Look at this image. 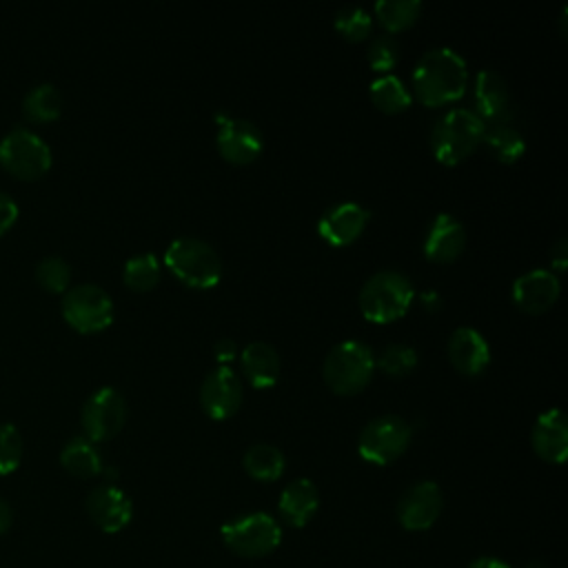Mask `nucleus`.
<instances>
[{"mask_svg": "<svg viewBox=\"0 0 568 568\" xmlns=\"http://www.w3.org/2000/svg\"><path fill=\"white\" fill-rule=\"evenodd\" d=\"M535 453L550 464H564L568 455V419L561 408L544 410L530 433Z\"/></svg>", "mask_w": 568, "mask_h": 568, "instance_id": "6ab92c4d", "label": "nucleus"}, {"mask_svg": "<svg viewBox=\"0 0 568 568\" xmlns=\"http://www.w3.org/2000/svg\"><path fill=\"white\" fill-rule=\"evenodd\" d=\"M242 466L257 481H275L282 477L286 468V457L277 446L257 442L246 448L242 457Z\"/></svg>", "mask_w": 568, "mask_h": 568, "instance_id": "393cba45", "label": "nucleus"}, {"mask_svg": "<svg viewBox=\"0 0 568 568\" xmlns=\"http://www.w3.org/2000/svg\"><path fill=\"white\" fill-rule=\"evenodd\" d=\"M415 288L408 275L395 268L373 273L359 288V311L368 322L388 324L399 320L413 304Z\"/></svg>", "mask_w": 568, "mask_h": 568, "instance_id": "f03ea898", "label": "nucleus"}, {"mask_svg": "<svg viewBox=\"0 0 568 568\" xmlns=\"http://www.w3.org/2000/svg\"><path fill=\"white\" fill-rule=\"evenodd\" d=\"M473 102H475L473 113L484 124L506 122L510 118V91L504 75L497 73L495 69H481L475 75Z\"/></svg>", "mask_w": 568, "mask_h": 568, "instance_id": "dca6fc26", "label": "nucleus"}, {"mask_svg": "<svg viewBox=\"0 0 568 568\" xmlns=\"http://www.w3.org/2000/svg\"><path fill=\"white\" fill-rule=\"evenodd\" d=\"M413 428L399 415H379L371 419L357 439V453L362 459L386 466L393 464L410 444Z\"/></svg>", "mask_w": 568, "mask_h": 568, "instance_id": "6e6552de", "label": "nucleus"}, {"mask_svg": "<svg viewBox=\"0 0 568 568\" xmlns=\"http://www.w3.org/2000/svg\"><path fill=\"white\" fill-rule=\"evenodd\" d=\"M60 308L64 320L80 333H95L113 322L111 295L91 282L67 288Z\"/></svg>", "mask_w": 568, "mask_h": 568, "instance_id": "1a4fd4ad", "label": "nucleus"}, {"mask_svg": "<svg viewBox=\"0 0 568 568\" xmlns=\"http://www.w3.org/2000/svg\"><path fill=\"white\" fill-rule=\"evenodd\" d=\"M448 359L464 375H481L490 364V346L473 326H459L448 337Z\"/></svg>", "mask_w": 568, "mask_h": 568, "instance_id": "aec40b11", "label": "nucleus"}, {"mask_svg": "<svg viewBox=\"0 0 568 568\" xmlns=\"http://www.w3.org/2000/svg\"><path fill=\"white\" fill-rule=\"evenodd\" d=\"M62 111V93L51 82H38L22 95V113L36 122L55 120Z\"/></svg>", "mask_w": 568, "mask_h": 568, "instance_id": "a878e982", "label": "nucleus"}, {"mask_svg": "<svg viewBox=\"0 0 568 568\" xmlns=\"http://www.w3.org/2000/svg\"><path fill=\"white\" fill-rule=\"evenodd\" d=\"M164 264L191 288H211L222 277V260L217 251L193 235L175 237L164 251Z\"/></svg>", "mask_w": 568, "mask_h": 568, "instance_id": "20e7f679", "label": "nucleus"}, {"mask_svg": "<svg viewBox=\"0 0 568 568\" xmlns=\"http://www.w3.org/2000/svg\"><path fill=\"white\" fill-rule=\"evenodd\" d=\"M375 364L390 377L408 375L417 366V351L408 344H388Z\"/></svg>", "mask_w": 568, "mask_h": 568, "instance_id": "2f4dec72", "label": "nucleus"}, {"mask_svg": "<svg viewBox=\"0 0 568 568\" xmlns=\"http://www.w3.org/2000/svg\"><path fill=\"white\" fill-rule=\"evenodd\" d=\"M242 373L253 388H271L280 379V355L262 339L246 344L240 353Z\"/></svg>", "mask_w": 568, "mask_h": 568, "instance_id": "4be33fe9", "label": "nucleus"}, {"mask_svg": "<svg viewBox=\"0 0 568 568\" xmlns=\"http://www.w3.org/2000/svg\"><path fill=\"white\" fill-rule=\"evenodd\" d=\"M122 277H124V284L133 291H149L160 280V260L149 251L131 255L124 262Z\"/></svg>", "mask_w": 568, "mask_h": 568, "instance_id": "c85d7f7f", "label": "nucleus"}, {"mask_svg": "<svg viewBox=\"0 0 568 568\" xmlns=\"http://www.w3.org/2000/svg\"><path fill=\"white\" fill-rule=\"evenodd\" d=\"M444 497L435 481L413 484L397 501V521L406 530H428L442 515Z\"/></svg>", "mask_w": 568, "mask_h": 568, "instance_id": "9b49d317", "label": "nucleus"}, {"mask_svg": "<svg viewBox=\"0 0 568 568\" xmlns=\"http://www.w3.org/2000/svg\"><path fill=\"white\" fill-rule=\"evenodd\" d=\"M366 58H368L371 69L377 71L379 75L390 73V69H393V67L397 64V60H399V44H397L395 36L382 33V36L373 38Z\"/></svg>", "mask_w": 568, "mask_h": 568, "instance_id": "72a5a7b5", "label": "nucleus"}, {"mask_svg": "<svg viewBox=\"0 0 568 568\" xmlns=\"http://www.w3.org/2000/svg\"><path fill=\"white\" fill-rule=\"evenodd\" d=\"M566 13H568V7H561V18H559V22H561V33H566Z\"/></svg>", "mask_w": 568, "mask_h": 568, "instance_id": "a19ab883", "label": "nucleus"}, {"mask_svg": "<svg viewBox=\"0 0 568 568\" xmlns=\"http://www.w3.org/2000/svg\"><path fill=\"white\" fill-rule=\"evenodd\" d=\"M368 93H371V100L375 102V106H379L384 113H399V111L408 109L413 102L410 91L395 73L377 75L371 82Z\"/></svg>", "mask_w": 568, "mask_h": 568, "instance_id": "bb28decb", "label": "nucleus"}, {"mask_svg": "<svg viewBox=\"0 0 568 568\" xmlns=\"http://www.w3.org/2000/svg\"><path fill=\"white\" fill-rule=\"evenodd\" d=\"M481 142L488 146V151L497 160H501L506 164L517 162L526 151L524 135L508 120L506 122H495V124H484Z\"/></svg>", "mask_w": 568, "mask_h": 568, "instance_id": "b1692460", "label": "nucleus"}, {"mask_svg": "<svg viewBox=\"0 0 568 568\" xmlns=\"http://www.w3.org/2000/svg\"><path fill=\"white\" fill-rule=\"evenodd\" d=\"M60 464L75 477H95L102 473V455L95 446V442H91L84 435H75L71 437L62 450H60Z\"/></svg>", "mask_w": 568, "mask_h": 568, "instance_id": "5701e85b", "label": "nucleus"}, {"mask_svg": "<svg viewBox=\"0 0 568 568\" xmlns=\"http://www.w3.org/2000/svg\"><path fill=\"white\" fill-rule=\"evenodd\" d=\"M375 357L368 344L359 339L337 342L324 357V382L337 395L359 393L373 377Z\"/></svg>", "mask_w": 568, "mask_h": 568, "instance_id": "39448f33", "label": "nucleus"}, {"mask_svg": "<svg viewBox=\"0 0 568 568\" xmlns=\"http://www.w3.org/2000/svg\"><path fill=\"white\" fill-rule=\"evenodd\" d=\"M559 293V277L550 268H530L513 282V302L532 315L548 311L557 302Z\"/></svg>", "mask_w": 568, "mask_h": 568, "instance_id": "2eb2a0df", "label": "nucleus"}, {"mask_svg": "<svg viewBox=\"0 0 568 568\" xmlns=\"http://www.w3.org/2000/svg\"><path fill=\"white\" fill-rule=\"evenodd\" d=\"M335 29L351 42H359V40H366L371 36V29H373V18L366 9L362 7H355V4H348V7H342L337 13H335V20H333Z\"/></svg>", "mask_w": 568, "mask_h": 568, "instance_id": "c756f323", "label": "nucleus"}, {"mask_svg": "<svg viewBox=\"0 0 568 568\" xmlns=\"http://www.w3.org/2000/svg\"><path fill=\"white\" fill-rule=\"evenodd\" d=\"M466 82V60L448 47L426 51L413 69V91L426 106H439L462 98Z\"/></svg>", "mask_w": 568, "mask_h": 568, "instance_id": "f257e3e1", "label": "nucleus"}, {"mask_svg": "<svg viewBox=\"0 0 568 568\" xmlns=\"http://www.w3.org/2000/svg\"><path fill=\"white\" fill-rule=\"evenodd\" d=\"M217 151L224 160L233 164H248L253 162L264 146L262 131L255 122L244 118H224L217 126Z\"/></svg>", "mask_w": 568, "mask_h": 568, "instance_id": "4468645a", "label": "nucleus"}, {"mask_svg": "<svg viewBox=\"0 0 568 568\" xmlns=\"http://www.w3.org/2000/svg\"><path fill=\"white\" fill-rule=\"evenodd\" d=\"M550 264L555 266V271H564L568 264V240L559 237L555 242V246L550 248Z\"/></svg>", "mask_w": 568, "mask_h": 568, "instance_id": "c9c22d12", "label": "nucleus"}, {"mask_svg": "<svg viewBox=\"0 0 568 568\" xmlns=\"http://www.w3.org/2000/svg\"><path fill=\"white\" fill-rule=\"evenodd\" d=\"M87 515L104 532H120L133 517L131 497L115 484L95 486L84 501Z\"/></svg>", "mask_w": 568, "mask_h": 568, "instance_id": "ddd939ff", "label": "nucleus"}, {"mask_svg": "<svg viewBox=\"0 0 568 568\" xmlns=\"http://www.w3.org/2000/svg\"><path fill=\"white\" fill-rule=\"evenodd\" d=\"M371 220V211L359 202H339L326 209L317 222V233L333 246L355 242Z\"/></svg>", "mask_w": 568, "mask_h": 568, "instance_id": "f3484780", "label": "nucleus"}, {"mask_svg": "<svg viewBox=\"0 0 568 568\" xmlns=\"http://www.w3.org/2000/svg\"><path fill=\"white\" fill-rule=\"evenodd\" d=\"M36 277L38 282L53 293H62L69 288L71 282V266L64 257L60 255H44L38 264H36Z\"/></svg>", "mask_w": 568, "mask_h": 568, "instance_id": "7c9ffc66", "label": "nucleus"}, {"mask_svg": "<svg viewBox=\"0 0 568 568\" xmlns=\"http://www.w3.org/2000/svg\"><path fill=\"white\" fill-rule=\"evenodd\" d=\"M80 422L91 442L111 439L126 422V399L118 388L100 386L84 399Z\"/></svg>", "mask_w": 568, "mask_h": 568, "instance_id": "9d476101", "label": "nucleus"}, {"mask_svg": "<svg viewBox=\"0 0 568 568\" xmlns=\"http://www.w3.org/2000/svg\"><path fill=\"white\" fill-rule=\"evenodd\" d=\"M317 508H320L317 488L306 477H300L286 484V488L280 493V499H277L280 517L293 528L306 526L315 517Z\"/></svg>", "mask_w": 568, "mask_h": 568, "instance_id": "412c9836", "label": "nucleus"}, {"mask_svg": "<svg viewBox=\"0 0 568 568\" xmlns=\"http://www.w3.org/2000/svg\"><path fill=\"white\" fill-rule=\"evenodd\" d=\"M213 353H215L220 364H226V362H231L237 355V346H235V342L231 337H222V339L215 342Z\"/></svg>", "mask_w": 568, "mask_h": 568, "instance_id": "e433bc0d", "label": "nucleus"}, {"mask_svg": "<svg viewBox=\"0 0 568 568\" xmlns=\"http://www.w3.org/2000/svg\"><path fill=\"white\" fill-rule=\"evenodd\" d=\"M244 399L240 377L229 366H217L202 379L200 404L202 410L213 419H226L237 413Z\"/></svg>", "mask_w": 568, "mask_h": 568, "instance_id": "f8f14e48", "label": "nucleus"}, {"mask_svg": "<svg viewBox=\"0 0 568 568\" xmlns=\"http://www.w3.org/2000/svg\"><path fill=\"white\" fill-rule=\"evenodd\" d=\"M484 122L473 113V109L455 106L444 111L430 131L433 155L442 164H459L466 160L481 142Z\"/></svg>", "mask_w": 568, "mask_h": 568, "instance_id": "7ed1b4c3", "label": "nucleus"}, {"mask_svg": "<svg viewBox=\"0 0 568 568\" xmlns=\"http://www.w3.org/2000/svg\"><path fill=\"white\" fill-rule=\"evenodd\" d=\"M419 13H422L419 0H379V2H375V16L388 33L410 27L419 18Z\"/></svg>", "mask_w": 568, "mask_h": 568, "instance_id": "cd10ccee", "label": "nucleus"}, {"mask_svg": "<svg viewBox=\"0 0 568 568\" xmlns=\"http://www.w3.org/2000/svg\"><path fill=\"white\" fill-rule=\"evenodd\" d=\"M224 546L240 557L271 555L282 541L280 524L266 513H248L226 521L220 530Z\"/></svg>", "mask_w": 568, "mask_h": 568, "instance_id": "423d86ee", "label": "nucleus"}, {"mask_svg": "<svg viewBox=\"0 0 568 568\" xmlns=\"http://www.w3.org/2000/svg\"><path fill=\"white\" fill-rule=\"evenodd\" d=\"M524 568H548L544 561H530V564H526Z\"/></svg>", "mask_w": 568, "mask_h": 568, "instance_id": "79ce46f5", "label": "nucleus"}, {"mask_svg": "<svg viewBox=\"0 0 568 568\" xmlns=\"http://www.w3.org/2000/svg\"><path fill=\"white\" fill-rule=\"evenodd\" d=\"M24 442L13 422H0V475L13 473L22 459Z\"/></svg>", "mask_w": 568, "mask_h": 568, "instance_id": "473e14b6", "label": "nucleus"}, {"mask_svg": "<svg viewBox=\"0 0 568 568\" xmlns=\"http://www.w3.org/2000/svg\"><path fill=\"white\" fill-rule=\"evenodd\" d=\"M468 568H510V566L497 557H477L475 561H470Z\"/></svg>", "mask_w": 568, "mask_h": 568, "instance_id": "58836bf2", "label": "nucleus"}, {"mask_svg": "<svg viewBox=\"0 0 568 568\" xmlns=\"http://www.w3.org/2000/svg\"><path fill=\"white\" fill-rule=\"evenodd\" d=\"M422 300H424V306H428V308H437V306H439V297H437V293H433V291L424 293Z\"/></svg>", "mask_w": 568, "mask_h": 568, "instance_id": "ea45409f", "label": "nucleus"}, {"mask_svg": "<svg viewBox=\"0 0 568 568\" xmlns=\"http://www.w3.org/2000/svg\"><path fill=\"white\" fill-rule=\"evenodd\" d=\"M16 217H18V202L9 193L0 191V235L16 222Z\"/></svg>", "mask_w": 568, "mask_h": 568, "instance_id": "f704fd0d", "label": "nucleus"}, {"mask_svg": "<svg viewBox=\"0 0 568 568\" xmlns=\"http://www.w3.org/2000/svg\"><path fill=\"white\" fill-rule=\"evenodd\" d=\"M11 521H13V510H11V506L0 497V535L11 528Z\"/></svg>", "mask_w": 568, "mask_h": 568, "instance_id": "4c0bfd02", "label": "nucleus"}, {"mask_svg": "<svg viewBox=\"0 0 568 568\" xmlns=\"http://www.w3.org/2000/svg\"><path fill=\"white\" fill-rule=\"evenodd\" d=\"M466 246V229L450 213H437L424 237V255L430 262L446 264L462 255Z\"/></svg>", "mask_w": 568, "mask_h": 568, "instance_id": "a211bd4d", "label": "nucleus"}, {"mask_svg": "<svg viewBox=\"0 0 568 568\" xmlns=\"http://www.w3.org/2000/svg\"><path fill=\"white\" fill-rule=\"evenodd\" d=\"M0 164L18 178H40L51 166V149L33 129L16 124L0 138Z\"/></svg>", "mask_w": 568, "mask_h": 568, "instance_id": "0eeeda50", "label": "nucleus"}]
</instances>
